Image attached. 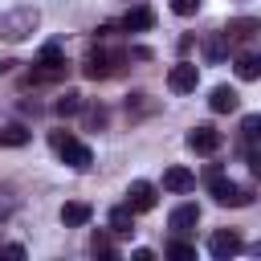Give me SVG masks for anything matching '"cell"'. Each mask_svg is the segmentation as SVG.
<instances>
[{
  "instance_id": "obj_5",
  "label": "cell",
  "mask_w": 261,
  "mask_h": 261,
  "mask_svg": "<svg viewBox=\"0 0 261 261\" xmlns=\"http://www.w3.org/2000/svg\"><path fill=\"white\" fill-rule=\"evenodd\" d=\"M196 86H200V69H196L192 61L171 65V73H167V90H171V94H192Z\"/></svg>"
},
{
  "instance_id": "obj_16",
  "label": "cell",
  "mask_w": 261,
  "mask_h": 261,
  "mask_svg": "<svg viewBox=\"0 0 261 261\" xmlns=\"http://www.w3.org/2000/svg\"><path fill=\"white\" fill-rule=\"evenodd\" d=\"M228 49H232V45H228L224 33H208V37H204V57H208L212 65H220V61L228 57Z\"/></svg>"
},
{
  "instance_id": "obj_28",
  "label": "cell",
  "mask_w": 261,
  "mask_h": 261,
  "mask_svg": "<svg viewBox=\"0 0 261 261\" xmlns=\"http://www.w3.org/2000/svg\"><path fill=\"white\" fill-rule=\"evenodd\" d=\"M12 208H16V200H0V216H8Z\"/></svg>"
},
{
  "instance_id": "obj_11",
  "label": "cell",
  "mask_w": 261,
  "mask_h": 261,
  "mask_svg": "<svg viewBox=\"0 0 261 261\" xmlns=\"http://www.w3.org/2000/svg\"><path fill=\"white\" fill-rule=\"evenodd\" d=\"M90 216H94V208H90L86 200L61 204V224H65V228H82V224H90Z\"/></svg>"
},
{
  "instance_id": "obj_23",
  "label": "cell",
  "mask_w": 261,
  "mask_h": 261,
  "mask_svg": "<svg viewBox=\"0 0 261 261\" xmlns=\"http://www.w3.org/2000/svg\"><path fill=\"white\" fill-rule=\"evenodd\" d=\"M82 110H86L90 130H102V126H106V118H110V114H106V106H86V102H82Z\"/></svg>"
},
{
  "instance_id": "obj_7",
  "label": "cell",
  "mask_w": 261,
  "mask_h": 261,
  "mask_svg": "<svg viewBox=\"0 0 261 261\" xmlns=\"http://www.w3.org/2000/svg\"><path fill=\"white\" fill-rule=\"evenodd\" d=\"M155 200H159V192H155V184H147V179H135V184L126 188V208H130V212H151Z\"/></svg>"
},
{
  "instance_id": "obj_3",
  "label": "cell",
  "mask_w": 261,
  "mask_h": 261,
  "mask_svg": "<svg viewBox=\"0 0 261 261\" xmlns=\"http://www.w3.org/2000/svg\"><path fill=\"white\" fill-rule=\"evenodd\" d=\"M122 65H126V53H122V49H90V53H86V61H82V73L98 82V77L118 73Z\"/></svg>"
},
{
  "instance_id": "obj_15",
  "label": "cell",
  "mask_w": 261,
  "mask_h": 261,
  "mask_svg": "<svg viewBox=\"0 0 261 261\" xmlns=\"http://www.w3.org/2000/svg\"><path fill=\"white\" fill-rule=\"evenodd\" d=\"M163 188H167V192H192V188H196V175H192L188 167H167V171H163Z\"/></svg>"
},
{
  "instance_id": "obj_22",
  "label": "cell",
  "mask_w": 261,
  "mask_h": 261,
  "mask_svg": "<svg viewBox=\"0 0 261 261\" xmlns=\"http://www.w3.org/2000/svg\"><path fill=\"white\" fill-rule=\"evenodd\" d=\"M90 253H94V257H114V241H110L106 232H94V237H90Z\"/></svg>"
},
{
  "instance_id": "obj_14",
  "label": "cell",
  "mask_w": 261,
  "mask_h": 261,
  "mask_svg": "<svg viewBox=\"0 0 261 261\" xmlns=\"http://www.w3.org/2000/svg\"><path fill=\"white\" fill-rule=\"evenodd\" d=\"M257 20L253 16H241V20H228V29H224V37H228V45H241V41H253L257 37Z\"/></svg>"
},
{
  "instance_id": "obj_13",
  "label": "cell",
  "mask_w": 261,
  "mask_h": 261,
  "mask_svg": "<svg viewBox=\"0 0 261 261\" xmlns=\"http://www.w3.org/2000/svg\"><path fill=\"white\" fill-rule=\"evenodd\" d=\"M151 24H155V12H151L147 4H135V8L122 16V29H126V33H147Z\"/></svg>"
},
{
  "instance_id": "obj_9",
  "label": "cell",
  "mask_w": 261,
  "mask_h": 261,
  "mask_svg": "<svg viewBox=\"0 0 261 261\" xmlns=\"http://www.w3.org/2000/svg\"><path fill=\"white\" fill-rule=\"evenodd\" d=\"M37 65H41V69H49L53 77H61V73H65V49H61L57 41H45V45H41Z\"/></svg>"
},
{
  "instance_id": "obj_1",
  "label": "cell",
  "mask_w": 261,
  "mask_h": 261,
  "mask_svg": "<svg viewBox=\"0 0 261 261\" xmlns=\"http://www.w3.org/2000/svg\"><path fill=\"white\" fill-rule=\"evenodd\" d=\"M208 188H212V200H216L220 208H249V204H253V188H241V184L224 179L216 163L208 167Z\"/></svg>"
},
{
  "instance_id": "obj_18",
  "label": "cell",
  "mask_w": 261,
  "mask_h": 261,
  "mask_svg": "<svg viewBox=\"0 0 261 261\" xmlns=\"http://www.w3.org/2000/svg\"><path fill=\"white\" fill-rule=\"evenodd\" d=\"M29 139H33V130H29V126H20V122L0 126V147H24Z\"/></svg>"
},
{
  "instance_id": "obj_27",
  "label": "cell",
  "mask_w": 261,
  "mask_h": 261,
  "mask_svg": "<svg viewBox=\"0 0 261 261\" xmlns=\"http://www.w3.org/2000/svg\"><path fill=\"white\" fill-rule=\"evenodd\" d=\"M0 253H8V257H24V245H0Z\"/></svg>"
},
{
  "instance_id": "obj_26",
  "label": "cell",
  "mask_w": 261,
  "mask_h": 261,
  "mask_svg": "<svg viewBox=\"0 0 261 261\" xmlns=\"http://www.w3.org/2000/svg\"><path fill=\"white\" fill-rule=\"evenodd\" d=\"M126 106H135V110H155V102H147V94H130Z\"/></svg>"
},
{
  "instance_id": "obj_4",
  "label": "cell",
  "mask_w": 261,
  "mask_h": 261,
  "mask_svg": "<svg viewBox=\"0 0 261 261\" xmlns=\"http://www.w3.org/2000/svg\"><path fill=\"white\" fill-rule=\"evenodd\" d=\"M49 143H53V151H57L73 171H86V167L94 163L90 147H86V143H77V139H73V135H65V130H53V135H49Z\"/></svg>"
},
{
  "instance_id": "obj_10",
  "label": "cell",
  "mask_w": 261,
  "mask_h": 261,
  "mask_svg": "<svg viewBox=\"0 0 261 261\" xmlns=\"http://www.w3.org/2000/svg\"><path fill=\"white\" fill-rule=\"evenodd\" d=\"M200 224V208L196 204H179V208H171V216H167V228L171 232H192Z\"/></svg>"
},
{
  "instance_id": "obj_2",
  "label": "cell",
  "mask_w": 261,
  "mask_h": 261,
  "mask_svg": "<svg viewBox=\"0 0 261 261\" xmlns=\"http://www.w3.org/2000/svg\"><path fill=\"white\" fill-rule=\"evenodd\" d=\"M37 24H41V12H37V8H29V4L8 8V12L0 16V41H24V37L37 33Z\"/></svg>"
},
{
  "instance_id": "obj_19",
  "label": "cell",
  "mask_w": 261,
  "mask_h": 261,
  "mask_svg": "<svg viewBox=\"0 0 261 261\" xmlns=\"http://www.w3.org/2000/svg\"><path fill=\"white\" fill-rule=\"evenodd\" d=\"M237 77L241 82H257L261 77V57L257 53H241L237 57Z\"/></svg>"
},
{
  "instance_id": "obj_17",
  "label": "cell",
  "mask_w": 261,
  "mask_h": 261,
  "mask_svg": "<svg viewBox=\"0 0 261 261\" xmlns=\"http://www.w3.org/2000/svg\"><path fill=\"white\" fill-rule=\"evenodd\" d=\"M110 232H114V237H130V232H135V212H130L126 204L110 208Z\"/></svg>"
},
{
  "instance_id": "obj_25",
  "label": "cell",
  "mask_w": 261,
  "mask_h": 261,
  "mask_svg": "<svg viewBox=\"0 0 261 261\" xmlns=\"http://www.w3.org/2000/svg\"><path fill=\"white\" fill-rule=\"evenodd\" d=\"M196 8H200V0H171L175 16H196Z\"/></svg>"
},
{
  "instance_id": "obj_20",
  "label": "cell",
  "mask_w": 261,
  "mask_h": 261,
  "mask_svg": "<svg viewBox=\"0 0 261 261\" xmlns=\"http://www.w3.org/2000/svg\"><path fill=\"white\" fill-rule=\"evenodd\" d=\"M82 110V94L77 90H65V94H57V102H53V114H61V118H73Z\"/></svg>"
},
{
  "instance_id": "obj_6",
  "label": "cell",
  "mask_w": 261,
  "mask_h": 261,
  "mask_svg": "<svg viewBox=\"0 0 261 261\" xmlns=\"http://www.w3.org/2000/svg\"><path fill=\"white\" fill-rule=\"evenodd\" d=\"M241 249H245V241H241V232H237V228H220V232H212V237H208V253H212V257H220V261H224V257H237Z\"/></svg>"
},
{
  "instance_id": "obj_24",
  "label": "cell",
  "mask_w": 261,
  "mask_h": 261,
  "mask_svg": "<svg viewBox=\"0 0 261 261\" xmlns=\"http://www.w3.org/2000/svg\"><path fill=\"white\" fill-rule=\"evenodd\" d=\"M167 257H175V261H192V257H196V245H188V241L175 237V241L167 245Z\"/></svg>"
},
{
  "instance_id": "obj_21",
  "label": "cell",
  "mask_w": 261,
  "mask_h": 261,
  "mask_svg": "<svg viewBox=\"0 0 261 261\" xmlns=\"http://www.w3.org/2000/svg\"><path fill=\"white\" fill-rule=\"evenodd\" d=\"M257 135H261V114H245V118H241V139H245V147H257Z\"/></svg>"
},
{
  "instance_id": "obj_12",
  "label": "cell",
  "mask_w": 261,
  "mask_h": 261,
  "mask_svg": "<svg viewBox=\"0 0 261 261\" xmlns=\"http://www.w3.org/2000/svg\"><path fill=\"white\" fill-rule=\"evenodd\" d=\"M237 106H241V94H237L232 86H216L212 98H208V110H212V114H228V110H237Z\"/></svg>"
},
{
  "instance_id": "obj_8",
  "label": "cell",
  "mask_w": 261,
  "mask_h": 261,
  "mask_svg": "<svg viewBox=\"0 0 261 261\" xmlns=\"http://www.w3.org/2000/svg\"><path fill=\"white\" fill-rule=\"evenodd\" d=\"M188 147L200 151V155H212V151L220 147V130H216V126H192V130H188Z\"/></svg>"
}]
</instances>
